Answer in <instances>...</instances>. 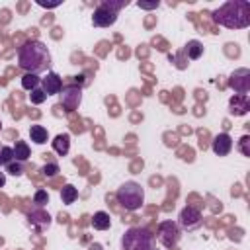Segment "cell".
I'll list each match as a JSON object with an SVG mask.
<instances>
[{
    "label": "cell",
    "mask_w": 250,
    "mask_h": 250,
    "mask_svg": "<svg viewBox=\"0 0 250 250\" xmlns=\"http://www.w3.org/2000/svg\"><path fill=\"white\" fill-rule=\"evenodd\" d=\"M6 170H8L12 176H21V174H23V168H21V164H20L18 160H16V162L12 160V162L6 166Z\"/></svg>",
    "instance_id": "cb8c5ba5"
},
{
    "label": "cell",
    "mask_w": 250,
    "mask_h": 250,
    "mask_svg": "<svg viewBox=\"0 0 250 250\" xmlns=\"http://www.w3.org/2000/svg\"><path fill=\"white\" fill-rule=\"evenodd\" d=\"M29 221H33V223H41V225H49V223H51V217H49L47 213L39 211V213H31V215H29Z\"/></svg>",
    "instance_id": "7402d4cb"
},
{
    "label": "cell",
    "mask_w": 250,
    "mask_h": 250,
    "mask_svg": "<svg viewBox=\"0 0 250 250\" xmlns=\"http://www.w3.org/2000/svg\"><path fill=\"white\" fill-rule=\"evenodd\" d=\"M18 64L29 72V74H39L43 70L49 68L51 64V53L47 49L45 43L37 41V39H31V41H25L20 49H18Z\"/></svg>",
    "instance_id": "6da1fadb"
},
{
    "label": "cell",
    "mask_w": 250,
    "mask_h": 250,
    "mask_svg": "<svg viewBox=\"0 0 250 250\" xmlns=\"http://www.w3.org/2000/svg\"><path fill=\"white\" fill-rule=\"evenodd\" d=\"M246 143H248V137L244 135V137L240 139V150H242V154H244V156H250V150H248V146H246Z\"/></svg>",
    "instance_id": "484cf974"
},
{
    "label": "cell",
    "mask_w": 250,
    "mask_h": 250,
    "mask_svg": "<svg viewBox=\"0 0 250 250\" xmlns=\"http://www.w3.org/2000/svg\"><path fill=\"white\" fill-rule=\"evenodd\" d=\"M53 148H55V152L64 156L68 152V148H70V135L68 133H59L55 137V141H53Z\"/></svg>",
    "instance_id": "4fadbf2b"
},
{
    "label": "cell",
    "mask_w": 250,
    "mask_h": 250,
    "mask_svg": "<svg viewBox=\"0 0 250 250\" xmlns=\"http://www.w3.org/2000/svg\"><path fill=\"white\" fill-rule=\"evenodd\" d=\"M248 109H250V104H248V96L246 94H236L230 100V113L244 115V113H248Z\"/></svg>",
    "instance_id": "7c38bea8"
},
{
    "label": "cell",
    "mask_w": 250,
    "mask_h": 250,
    "mask_svg": "<svg viewBox=\"0 0 250 250\" xmlns=\"http://www.w3.org/2000/svg\"><path fill=\"white\" fill-rule=\"evenodd\" d=\"M76 197H78V189H76L72 184H66V186L61 189V199H62V203H64V205L74 203V201H76Z\"/></svg>",
    "instance_id": "e0dca14e"
},
{
    "label": "cell",
    "mask_w": 250,
    "mask_h": 250,
    "mask_svg": "<svg viewBox=\"0 0 250 250\" xmlns=\"http://www.w3.org/2000/svg\"><path fill=\"white\" fill-rule=\"evenodd\" d=\"M215 21L234 29V27H246L250 23V4L244 0H234V2H227L223 4L215 14H213Z\"/></svg>",
    "instance_id": "7a4b0ae2"
},
{
    "label": "cell",
    "mask_w": 250,
    "mask_h": 250,
    "mask_svg": "<svg viewBox=\"0 0 250 250\" xmlns=\"http://www.w3.org/2000/svg\"><path fill=\"white\" fill-rule=\"evenodd\" d=\"M41 84H43V92L47 96L61 94V90H62V78L57 72H47V76L41 78Z\"/></svg>",
    "instance_id": "8fae6325"
},
{
    "label": "cell",
    "mask_w": 250,
    "mask_h": 250,
    "mask_svg": "<svg viewBox=\"0 0 250 250\" xmlns=\"http://www.w3.org/2000/svg\"><path fill=\"white\" fill-rule=\"evenodd\" d=\"M33 203H37L39 207H43L45 203H49V193H47L45 189L35 191V195H33Z\"/></svg>",
    "instance_id": "603a6c76"
},
{
    "label": "cell",
    "mask_w": 250,
    "mask_h": 250,
    "mask_svg": "<svg viewBox=\"0 0 250 250\" xmlns=\"http://www.w3.org/2000/svg\"><path fill=\"white\" fill-rule=\"evenodd\" d=\"M115 197H117V203H119L123 209H127V211H137V209H141V205L145 203V189H143V186L137 184V182H125V184L119 186Z\"/></svg>",
    "instance_id": "3957f363"
},
{
    "label": "cell",
    "mask_w": 250,
    "mask_h": 250,
    "mask_svg": "<svg viewBox=\"0 0 250 250\" xmlns=\"http://www.w3.org/2000/svg\"><path fill=\"white\" fill-rule=\"evenodd\" d=\"M117 21V12H113V10H109L104 2L94 10V16H92V23L96 25V27H109V25H113Z\"/></svg>",
    "instance_id": "5b68a950"
},
{
    "label": "cell",
    "mask_w": 250,
    "mask_h": 250,
    "mask_svg": "<svg viewBox=\"0 0 250 250\" xmlns=\"http://www.w3.org/2000/svg\"><path fill=\"white\" fill-rule=\"evenodd\" d=\"M29 139L35 143V145H45L49 141V133L43 125H31L29 127Z\"/></svg>",
    "instance_id": "9a60e30c"
},
{
    "label": "cell",
    "mask_w": 250,
    "mask_h": 250,
    "mask_svg": "<svg viewBox=\"0 0 250 250\" xmlns=\"http://www.w3.org/2000/svg\"><path fill=\"white\" fill-rule=\"evenodd\" d=\"M14 160V148L12 146H0V166H8Z\"/></svg>",
    "instance_id": "ffe728a7"
},
{
    "label": "cell",
    "mask_w": 250,
    "mask_h": 250,
    "mask_svg": "<svg viewBox=\"0 0 250 250\" xmlns=\"http://www.w3.org/2000/svg\"><path fill=\"white\" fill-rule=\"evenodd\" d=\"M180 225L186 229V230H193L201 225V215L197 209L193 207H186L182 213H180Z\"/></svg>",
    "instance_id": "30bf717a"
},
{
    "label": "cell",
    "mask_w": 250,
    "mask_h": 250,
    "mask_svg": "<svg viewBox=\"0 0 250 250\" xmlns=\"http://www.w3.org/2000/svg\"><path fill=\"white\" fill-rule=\"evenodd\" d=\"M92 227L96 230H107L111 227V219H109V213L105 211H96L94 217H92Z\"/></svg>",
    "instance_id": "5bb4252c"
},
{
    "label": "cell",
    "mask_w": 250,
    "mask_h": 250,
    "mask_svg": "<svg viewBox=\"0 0 250 250\" xmlns=\"http://www.w3.org/2000/svg\"><path fill=\"white\" fill-rule=\"evenodd\" d=\"M186 53H188V57L189 59H199L201 55H203V45H201V41H197V39H191V41H188V45H186Z\"/></svg>",
    "instance_id": "ac0fdd59"
},
{
    "label": "cell",
    "mask_w": 250,
    "mask_h": 250,
    "mask_svg": "<svg viewBox=\"0 0 250 250\" xmlns=\"http://www.w3.org/2000/svg\"><path fill=\"white\" fill-rule=\"evenodd\" d=\"M6 184V176H4V172H0V188Z\"/></svg>",
    "instance_id": "4316f807"
},
{
    "label": "cell",
    "mask_w": 250,
    "mask_h": 250,
    "mask_svg": "<svg viewBox=\"0 0 250 250\" xmlns=\"http://www.w3.org/2000/svg\"><path fill=\"white\" fill-rule=\"evenodd\" d=\"M0 129H2V121H0Z\"/></svg>",
    "instance_id": "83f0119b"
},
{
    "label": "cell",
    "mask_w": 250,
    "mask_h": 250,
    "mask_svg": "<svg viewBox=\"0 0 250 250\" xmlns=\"http://www.w3.org/2000/svg\"><path fill=\"white\" fill-rule=\"evenodd\" d=\"M80 100H82V92L80 88L76 86H68L64 90H61V104L66 107V111H72L80 105Z\"/></svg>",
    "instance_id": "ba28073f"
},
{
    "label": "cell",
    "mask_w": 250,
    "mask_h": 250,
    "mask_svg": "<svg viewBox=\"0 0 250 250\" xmlns=\"http://www.w3.org/2000/svg\"><path fill=\"white\" fill-rule=\"evenodd\" d=\"M39 82H41V78H39V74H29V72H25L23 76H21V88L23 90H35L37 86H39Z\"/></svg>",
    "instance_id": "d6986e66"
},
{
    "label": "cell",
    "mask_w": 250,
    "mask_h": 250,
    "mask_svg": "<svg viewBox=\"0 0 250 250\" xmlns=\"http://www.w3.org/2000/svg\"><path fill=\"white\" fill-rule=\"evenodd\" d=\"M211 148L217 156H227L230 150H232V139L229 133H219L213 137L211 141Z\"/></svg>",
    "instance_id": "9c48e42d"
},
{
    "label": "cell",
    "mask_w": 250,
    "mask_h": 250,
    "mask_svg": "<svg viewBox=\"0 0 250 250\" xmlns=\"http://www.w3.org/2000/svg\"><path fill=\"white\" fill-rule=\"evenodd\" d=\"M152 232L143 227H131L121 238V250H152Z\"/></svg>",
    "instance_id": "277c9868"
},
{
    "label": "cell",
    "mask_w": 250,
    "mask_h": 250,
    "mask_svg": "<svg viewBox=\"0 0 250 250\" xmlns=\"http://www.w3.org/2000/svg\"><path fill=\"white\" fill-rule=\"evenodd\" d=\"M229 86L238 92V94H246L248 88H250V72L246 68H238L236 72L230 74V80H229Z\"/></svg>",
    "instance_id": "52a82bcc"
},
{
    "label": "cell",
    "mask_w": 250,
    "mask_h": 250,
    "mask_svg": "<svg viewBox=\"0 0 250 250\" xmlns=\"http://www.w3.org/2000/svg\"><path fill=\"white\" fill-rule=\"evenodd\" d=\"M158 238H160V242H162L166 248H172V246H176V242L180 240V230H178V227H176L172 221H164V223H160V227H158Z\"/></svg>",
    "instance_id": "8992f818"
},
{
    "label": "cell",
    "mask_w": 250,
    "mask_h": 250,
    "mask_svg": "<svg viewBox=\"0 0 250 250\" xmlns=\"http://www.w3.org/2000/svg\"><path fill=\"white\" fill-rule=\"evenodd\" d=\"M29 100H31V104H43L47 100V94L43 92V88H35V90H31Z\"/></svg>",
    "instance_id": "44dd1931"
},
{
    "label": "cell",
    "mask_w": 250,
    "mask_h": 250,
    "mask_svg": "<svg viewBox=\"0 0 250 250\" xmlns=\"http://www.w3.org/2000/svg\"><path fill=\"white\" fill-rule=\"evenodd\" d=\"M29 158V146L25 141H16V146H14V160L18 162H23Z\"/></svg>",
    "instance_id": "2e32d148"
},
{
    "label": "cell",
    "mask_w": 250,
    "mask_h": 250,
    "mask_svg": "<svg viewBox=\"0 0 250 250\" xmlns=\"http://www.w3.org/2000/svg\"><path fill=\"white\" fill-rule=\"evenodd\" d=\"M41 172H43L45 176H55V174L59 172V164H55V162H51V164H45V166L41 168Z\"/></svg>",
    "instance_id": "d4e9b609"
}]
</instances>
